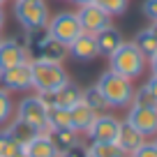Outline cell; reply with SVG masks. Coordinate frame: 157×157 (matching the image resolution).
I'll list each match as a JSON object with an SVG mask.
<instances>
[{"label": "cell", "instance_id": "cell-1", "mask_svg": "<svg viewBox=\"0 0 157 157\" xmlns=\"http://www.w3.org/2000/svg\"><path fill=\"white\" fill-rule=\"evenodd\" d=\"M95 86H97L99 93L104 95L109 109L129 106V104H132V97H134V90H136L129 78L120 76V74L111 72V69H106V72L97 78V83H95Z\"/></svg>", "mask_w": 157, "mask_h": 157}, {"label": "cell", "instance_id": "cell-2", "mask_svg": "<svg viewBox=\"0 0 157 157\" xmlns=\"http://www.w3.org/2000/svg\"><path fill=\"white\" fill-rule=\"evenodd\" d=\"M146 65H148V60L134 46V42H123L116 53L109 56V69L120 74V76H125V78H129V81L141 76L146 72Z\"/></svg>", "mask_w": 157, "mask_h": 157}, {"label": "cell", "instance_id": "cell-3", "mask_svg": "<svg viewBox=\"0 0 157 157\" xmlns=\"http://www.w3.org/2000/svg\"><path fill=\"white\" fill-rule=\"evenodd\" d=\"M33 67V90L37 93H51L69 81L67 69L63 63H49V60H30Z\"/></svg>", "mask_w": 157, "mask_h": 157}, {"label": "cell", "instance_id": "cell-4", "mask_svg": "<svg viewBox=\"0 0 157 157\" xmlns=\"http://www.w3.org/2000/svg\"><path fill=\"white\" fill-rule=\"evenodd\" d=\"M14 16L23 25V30L46 28L51 19L46 0H14Z\"/></svg>", "mask_w": 157, "mask_h": 157}, {"label": "cell", "instance_id": "cell-5", "mask_svg": "<svg viewBox=\"0 0 157 157\" xmlns=\"http://www.w3.org/2000/svg\"><path fill=\"white\" fill-rule=\"evenodd\" d=\"M16 118L28 127H33L37 134H49V109L42 104V99L35 97H23L16 109Z\"/></svg>", "mask_w": 157, "mask_h": 157}, {"label": "cell", "instance_id": "cell-6", "mask_svg": "<svg viewBox=\"0 0 157 157\" xmlns=\"http://www.w3.org/2000/svg\"><path fill=\"white\" fill-rule=\"evenodd\" d=\"M46 30H49V35L53 39H58V42H63V44H67V46L72 44L81 33H83L76 12H58L56 16H51V19H49Z\"/></svg>", "mask_w": 157, "mask_h": 157}, {"label": "cell", "instance_id": "cell-7", "mask_svg": "<svg viewBox=\"0 0 157 157\" xmlns=\"http://www.w3.org/2000/svg\"><path fill=\"white\" fill-rule=\"evenodd\" d=\"M0 86L7 90V93H25V90L33 88V67H30V60L21 65H14L10 69H2L0 72Z\"/></svg>", "mask_w": 157, "mask_h": 157}, {"label": "cell", "instance_id": "cell-8", "mask_svg": "<svg viewBox=\"0 0 157 157\" xmlns=\"http://www.w3.org/2000/svg\"><path fill=\"white\" fill-rule=\"evenodd\" d=\"M81 95H83V90L78 88L74 81H65L60 88L51 90V93H37V97L42 99V104L46 109H51V106L72 109L76 102H81Z\"/></svg>", "mask_w": 157, "mask_h": 157}, {"label": "cell", "instance_id": "cell-9", "mask_svg": "<svg viewBox=\"0 0 157 157\" xmlns=\"http://www.w3.org/2000/svg\"><path fill=\"white\" fill-rule=\"evenodd\" d=\"M76 16H78V21H81L83 33H90V35H97L99 30H104L106 25H111V16H109L99 5H95V2L81 5L76 10Z\"/></svg>", "mask_w": 157, "mask_h": 157}, {"label": "cell", "instance_id": "cell-10", "mask_svg": "<svg viewBox=\"0 0 157 157\" xmlns=\"http://www.w3.org/2000/svg\"><path fill=\"white\" fill-rule=\"evenodd\" d=\"M118 129H120V120L116 116H109V113H99L95 118V123L90 125V129L86 132V136L90 141H104V143H116Z\"/></svg>", "mask_w": 157, "mask_h": 157}, {"label": "cell", "instance_id": "cell-11", "mask_svg": "<svg viewBox=\"0 0 157 157\" xmlns=\"http://www.w3.org/2000/svg\"><path fill=\"white\" fill-rule=\"evenodd\" d=\"M125 120L132 123L143 136H155V134H157V109L129 106V113H127Z\"/></svg>", "mask_w": 157, "mask_h": 157}, {"label": "cell", "instance_id": "cell-12", "mask_svg": "<svg viewBox=\"0 0 157 157\" xmlns=\"http://www.w3.org/2000/svg\"><path fill=\"white\" fill-rule=\"evenodd\" d=\"M25 60H28V53H25V46L21 44V39L10 37L0 42V72L14 67V65H21Z\"/></svg>", "mask_w": 157, "mask_h": 157}, {"label": "cell", "instance_id": "cell-13", "mask_svg": "<svg viewBox=\"0 0 157 157\" xmlns=\"http://www.w3.org/2000/svg\"><path fill=\"white\" fill-rule=\"evenodd\" d=\"M69 49V56L76 60H81V63H88V60H95L99 56V49H97V39H95V35L90 33H81L76 39H74L72 44L67 46Z\"/></svg>", "mask_w": 157, "mask_h": 157}, {"label": "cell", "instance_id": "cell-14", "mask_svg": "<svg viewBox=\"0 0 157 157\" xmlns=\"http://www.w3.org/2000/svg\"><path fill=\"white\" fill-rule=\"evenodd\" d=\"M146 141V136H143L141 132H139L136 127H134L132 123H127V120H120V129H118V136H116V143L120 146V150L125 152V155H132L134 150H136L141 143Z\"/></svg>", "mask_w": 157, "mask_h": 157}, {"label": "cell", "instance_id": "cell-15", "mask_svg": "<svg viewBox=\"0 0 157 157\" xmlns=\"http://www.w3.org/2000/svg\"><path fill=\"white\" fill-rule=\"evenodd\" d=\"M67 56H69L67 44H63V42H58V39L49 37L44 44H42V46H39V49L33 53V58H30V60H49V63H63Z\"/></svg>", "mask_w": 157, "mask_h": 157}, {"label": "cell", "instance_id": "cell-16", "mask_svg": "<svg viewBox=\"0 0 157 157\" xmlns=\"http://www.w3.org/2000/svg\"><path fill=\"white\" fill-rule=\"evenodd\" d=\"M95 118H97V113L93 111V109L88 106V104L81 99V102H76L72 109H69V120H72V129H76L78 134L81 132H88L90 125L95 123Z\"/></svg>", "mask_w": 157, "mask_h": 157}, {"label": "cell", "instance_id": "cell-17", "mask_svg": "<svg viewBox=\"0 0 157 157\" xmlns=\"http://www.w3.org/2000/svg\"><path fill=\"white\" fill-rule=\"evenodd\" d=\"M95 39H97V49H99V56H111L116 53L118 49H120V44H123L125 39L123 35H120V30L113 28V25H106L104 30H99L97 35H95Z\"/></svg>", "mask_w": 157, "mask_h": 157}, {"label": "cell", "instance_id": "cell-18", "mask_svg": "<svg viewBox=\"0 0 157 157\" xmlns=\"http://www.w3.org/2000/svg\"><path fill=\"white\" fill-rule=\"evenodd\" d=\"M23 157H60V152L51 143L49 134H37L30 143L23 146Z\"/></svg>", "mask_w": 157, "mask_h": 157}, {"label": "cell", "instance_id": "cell-19", "mask_svg": "<svg viewBox=\"0 0 157 157\" xmlns=\"http://www.w3.org/2000/svg\"><path fill=\"white\" fill-rule=\"evenodd\" d=\"M49 139H51V143L56 146V150L60 152V157H63L67 150H72L74 146L81 143V134H78L76 129H72V127H69V129H51Z\"/></svg>", "mask_w": 157, "mask_h": 157}, {"label": "cell", "instance_id": "cell-20", "mask_svg": "<svg viewBox=\"0 0 157 157\" xmlns=\"http://www.w3.org/2000/svg\"><path fill=\"white\" fill-rule=\"evenodd\" d=\"M134 46L143 53V58H146V60H150L152 56H157V37L150 33V28L136 33V37H134Z\"/></svg>", "mask_w": 157, "mask_h": 157}, {"label": "cell", "instance_id": "cell-21", "mask_svg": "<svg viewBox=\"0 0 157 157\" xmlns=\"http://www.w3.org/2000/svg\"><path fill=\"white\" fill-rule=\"evenodd\" d=\"M7 134H10L12 139H14L16 143H21V146H25V143H30L35 136H37V132H35L33 127H28L25 123H21L19 118H14V123L10 125V127L5 129Z\"/></svg>", "mask_w": 157, "mask_h": 157}, {"label": "cell", "instance_id": "cell-22", "mask_svg": "<svg viewBox=\"0 0 157 157\" xmlns=\"http://www.w3.org/2000/svg\"><path fill=\"white\" fill-rule=\"evenodd\" d=\"M88 155L90 157H127L118 143H104V141H90Z\"/></svg>", "mask_w": 157, "mask_h": 157}, {"label": "cell", "instance_id": "cell-23", "mask_svg": "<svg viewBox=\"0 0 157 157\" xmlns=\"http://www.w3.org/2000/svg\"><path fill=\"white\" fill-rule=\"evenodd\" d=\"M81 99H83V102L88 104V106L93 109L97 116H99V113H106V109H109L106 99H104V95L99 93L97 86H90V88H86V90H83V95H81Z\"/></svg>", "mask_w": 157, "mask_h": 157}, {"label": "cell", "instance_id": "cell-24", "mask_svg": "<svg viewBox=\"0 0 157 157\" xmlns=\"http://www.w3.org/2000/svg\"><path fill=\"white\" fill-rule=\"evenodd\" d=\"M72 120H69V109L51 106L49 109V132L51 129H69Z\"/></svg>", "mask_w": 157, "mask_h": 157}, {"label": "cell", "instance_id": "cell-25", "mask_svg": "<svg viewBox=\"0 0 157 157\" xmlns=\"http://www.w3.org/2000/svg\"><path fill=\"white\" fill-rule=\"evenodd\" d=\"M0 157H23V146L16 143L7 132H0Z\"/></svg>", "mask_w": 157, "mask_h": 157}, {"label": "cell", "instance_id": "cell-26", "mask_svg": "<svg viewBox=\"0 0 157 157\" xmlns=\"http://www.w3.org/2000/svg\"><path fill=\"white\" fill-rule=\"evenodd\" d=\"M95 5H99L104 12H106L109 16H120L127 12V5H129V0H95Z\"/></svg>", "mask_w": 157, "mask_h": 157}, {"label": "cell", "instance_id": "cell-27", "mask_svg": "<svg viewBox=\"0 0 157 157\" xmlns=\"http://www.w3.org/2000/svg\"><path fill=\"white\" fill-rule=\"evenodd\" d=\"M14 116V102H12V95L5 88H0V125H5L7 120H12Z\"/></svg>", "mask_w": 157, "mask_h": 157}, {"label": "cell", "instance_id": "cell-28", "mask_svg": "<svg viewBox=\"0 0 157 157\" xmlns=\"http://www.w3.org/2000/svg\"><path fill=\"white\" fill-rule=\"evenodd\" d=\"M132 106H146V109H157V99L152 97L150 93H148V88L143 86V88L134 90V97H132Z\"/></svg>", "mask_w": 157, "mask_h": 157}, {"label": "cell", "instance_id": "cell-29", "mask_svg": "<svg viewBox=\"0 0 157 157\" xmlns=\"http://www.w3.org/2000/svg\"><path fill=\"white\" fill-rule=\"evenodd\" d=\"M129 157H157V146H155V141H143Z\"/></svg>", "mask_w": 157, "mask_h": 157}, {"label": "cell", "instance_id": "cell-30", "mask_svg": "<svg viewBox=\"0 0 157 157\" xmlns=\"http://www.w3.org/2000/svg\"><path fill=\"white\" fill-rule=\"evenodd\" d=\"M143 14L150 21H157V0H146L143 2Z\"/></svg>", "mask_w": 157, "mask_h": 157}, {"label": "cell", "instance_id": "cell-31", "mask_svg": "<svg viewBox=\"0 0 157 157\" xmlns=\"http://www.w3.org/2000/svg\"><path fill=\"white\" fill-rule=\"evenodd\" d=\"M63 157H90V155H88V148H81V143H78V146H74L72 150H67Z\"/></svg>", "mask_w": 157, "mask_h": 157}, {"label": "cell", "instance_id": "cell-32", "mask_svg": "<svg viewBox=\"0 0 157 157\" xmlns=\"http://www.w3.org/2000/svg\"><path fill=\"white\" fill-rule=\"evenodd\" d=\"M146 88H148V93H150L152 97L157 99V76H150V78H148V83H146Z\"/></svg>", "mask_w": 157, "mask_h": 157}, {"label": "cell", "instance_id": "cell-33", "mask_svg": "<svg viewBox=\"0 0 157 157\" xmlns=\"http://www.w3.org/2000/svg\"><path fill=\"white\" fill-rule=\"evenodd\" d=\"M148 63H150V72H152V76H157V56H152Z\"/></svg>", "mask_w": 157, "mask_h": 157}, {"label": "cell", "instance_id": "cell-34", "mask_svg": "<svg viewBox=\"0 0 157 157\" xmlns=\"http://www.w3.org/2000/svg\"><path fill=\"white\" fill-rule=\"evenodd\" d=\"M72 2H74V5H78V7H81V5H90V2H95V0H72Z\"/></svg>", "mask_w": 157, "mask_h": 157}, {"label": "cell", "instance_id": "cell-35", "mask_svg": "<svg viewBox=\"0 0 157 157\" xmlns=\"http://www.w3.org/2000/svg\"><path fill=\"white\" fill-rule=\"evenodd\" d=\"M2 25H5V10H2V5H0V30H2Z\"/></svg>", "mask_w": 157, "mask_h": 157}, {"label": "cell", "instance_id": "cell-36", "mask_svg": "<svg viewBox=\"0 0 157 157\" xmlns=\"http://www.w3.org/2000/svg\"><path fill=\"white\" fill-rule=\"evenodd\" d=\"M150 33L157 37V21H152V23H150Z\"/></svg>", "mask_w": 157, "mask_h": 157}, {"label": "cell", "instance_id": "cell-37", "mask_svg": "<svg viewBox=\"0 0 157 157\" xmlns=\"http://www.w3.org/2000/svg\"><path fill=\"white\" fill-rule=\"evenodd\" d=\"M5 2H7V0H0V5H5Z\"/></svg>", "mask_w": 157, "mask_h": 157}, {"label": "cell", "instance_id": "cell-38", "mask_svg": "<svg viewBox=\"0 0 157 157\" xmlns=\"http://www.w3.org/2000/svg\"><path fill=\"white\" fill-rule=\"evenodd\" d=\"M155 146H157V136H155Z\"/></svg>", "mask_w": 157, "mask_h": 157}, {"label": "cell", "instance_id": "cell-39", "mask_svg": "<svg viewBox=\"0 0 157 157\" xmlns=\"http://www.w3.org/2000/svg\"><path fill=\"white\" fill-rule=\"evenodd\" d=\"M0 42H2V35H0Z\"/></svg>", "mask_w": 157, "mask_h": 157}]
</instances>
